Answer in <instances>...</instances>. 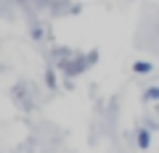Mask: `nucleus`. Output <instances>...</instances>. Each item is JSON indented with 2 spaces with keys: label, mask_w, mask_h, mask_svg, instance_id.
I'll use <instances>...</instances> for the list:
<instances>
[{
  "label": "nucleus",
  "mask_w": 159,
  "mask_h": 153,
  "mask_svg": "<svg viewBox=\"0 0 159 153\" xmlns=\"http://www.w3.org/2000/svg\"><path fill=\"white\" fill-rule=\"evenodd\" d=\"M88 69V61L85 58H72V61H61V71L69 74V77H77Z\"/></svg>",
  "instance_id": "nucleus-1"
},
{
  "label": "nucleus",
  "mask_w": 159,
  "mask_h": 153,
  "mask_svg": "<svg viewBox=\"0 0 159 153\" xmlns=\"http://www.w3.org/2000/svg\"><path fill=\"white\" fill-rule=\"evenodd\" d=\"M135 142H138V148H141V151H146V148L151 145V132H148L146 127H141V130L135 132Z\"/></svg>",
  "instance_id": "nucleus-2"
},
{
  "label": "nucleus",
  "mask_w": 159,
  "mask_h": 153,
  "mask_svg": "<svg viewBox=\"0 0 159 153\" xmlns=\"http://www.w3.org/2000/svg\"><path fill=\"white\" fill-rule=\"evenodd\" d=\"M133 71L141 74V77H143V74H151L154 71V63L151 61H135V63H133Z\"/></svg>",
  "instance_id": "nucleus-3"
},
{
  "label": "nucleus",
  "mask_w": 159,
  "mask_h": 153,
  "mask_svg": "<svg viewBox=\"0 0 159 153\" xmlns=\"http://www.w3.org/2000/svg\"><path fill=\"white\" fill-rule=\"evenodd\" d=\"M143 100H148V103H159V85L148 87V90L143 92Z\"/></svg>",
  "instance_id": "nucleus-4"
},
{
  "label": "nucleus",
  "mask_w": 159,
  "mask_h": 153,
  "mask_svg": "<svg viewBox=\"0 0 159 153\" xmlns=\"http://www.w3.org/2000/svg\"><path fill=\"white\" fill-rule=\"evenodd\" d=\"M45 82H48V87H51V90H56V74H53V71L45 74Z\"/></svg>",
  "instance_id": "nucleus-5"
}]
</instances>
